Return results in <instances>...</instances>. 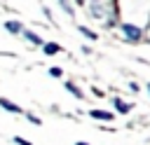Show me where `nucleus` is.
Instances as JSON below:
<instances>
[{
  "label": "nucleus",
  "instance_id": "nucleus-1",
  "mask_svg": "<svg viewBox=\"0 0 150 145\" xmlns=\"http://www.w3.org/2000/svg\"><path fill=\"white\" fill-rule=\"evenodd\" d=\"M120 28H122V33H124V40H127V42H138V40L143 37V30H141L138 26H134V23H122Z\"/></svg>",
  "mask_w": 150,
  "mask_h": 145
},
{
  "label": "nucleus",
  "instance_id": "nucleus-2",
  "mask_svg": "<svg viewBox=\"0 0 150 145\" xmlns=\"http://www.w3.org/2000/svg\"><path fill=\"white\" fill-rule=\"evenodd\" d=\"M89 14L96 16V19H103L105 16V2L103 0H91L89 2Z\"/></svg>",
  "mask_w": 150,
  "mask_h": 145
},
{
  "label": "nucleus",
  "instance_id": "nucleus-3",
  "mask_svg": "<svg viewBox=\"0 0 150 145\" xmlns=\"http://www.w3.org/2000/svg\"><path fill=\"white\" fill-rule=\"evenodd\" d=\"M89 117H94V119H98V122H112V119H115V115L108 112V110H91Z\"/></svg>",
  "mask_w": 150,
  "mask_h": 145
},
{
  "label": "nucleus",
  "instance_id": "nucleus-4",
  "mask_svg": "<svg viewBox=\"0 0 150 145\" xmlns=\"http://www.w3.org/2000/svg\"><path fill=\"white\" fill-rule=\"evenodd\" d=\"M0 108H5L7 112H14V115H19V112H21V108H19L16 103H12V101H7V98H0Z\"/></svg>",
  "mask_w": 150,
  "mask_h": 145
},
{
  "label": "nucleus",
  "instance_id": "nucleus-5",
  "mask_svg": "<svg viewBox=\"0 0 150 145\" xmlns=\"http://www.w3.org/2000/svg\"><path fill=\"white\" fill-rule=\"evenodd\" d=\"M23 37H26L30 44H40V47L45 44V42L40 40V35H38V33H33V30H23Z\"/></svg>",
  "mask_w": 150,
  "mask_h": 145
},
{
  "label": "nucleus",
  "instance_id": "nucleus-6",
  "mask_svg": "<svg viewBox=\"0 0 150 145\" xmlns=\"http://www.w3.org/2000/svg\"><path fill=\"white\" fill-rule=\"evenodd\" d=\"M112 103H115V108H117V112H122V115H127V112L131 110V105H129V103H124V101H122V98H117V96L112 98Z\"/></svg>",
  "mask_w": 150,
  "mask_h": 145
},
{
  "label": "nucleus",
  "instance_id": "nucleus-7",
  "mask_svg": "<svg viewBox=\"0 0 150 145\" xmlns=\"http://www.w3.org/2000/svg\"><path fill=\"white\" fill-rule=\"evenodd\" d=\"M5 30H9V33H23L21 21H5Z\"/></svg>",
  "mask_w": 150,
  "mask_h": 145
},
{
  "label": "nucleus",
  "instance_id": "nucleus-8",
  "mask_svg": "<svg viewBox=\"0 0 150 145\" xmlns=\"http://www.w3.org/2000/svg\"><path fill=\"white\" fill-rule=\"evenodd\" d=\"M42 49H45V54H47V56H49V54H59V51H61V47H59L56 42H45V44H42Z\"/></svg>",
  "mask_w": 150,
  "mask_h": 145
},
{
  "label": "nucleus",
  "instance_id": "nucleus-9",
  "mask_svg": "<svg viewBox=\"0 0 150 145\" xmlns=\"http://www.w3.org/2000/svg\"><path fill=\"white\" fill-rule=\"evenodd\" d=\"M66 89H68V91H70L75 98H82V91H80V87H75L73 82H66Z\"/></svg>",
  "mask_w": 150,
  "mask_h": 145
},
{
  "label": "nucleus",
  "instance_id": "nucleus-10",
  "mask_svg": "<svg viewBox=\"0 0 150 145\" xmlns=\"http://www.w3.org/2000/svg\"><path fill=\"white\" fill-rule=\"evenodd\" d=\"M80 33H82L84 37H89V40H96V33H94L91 28H87V26H80Z\"/></svg>",
  "mask_w": 150,
  "mask_h": 145
},
{
  "label": "nucleus",
  "instance_id": "nucleus-11",
  "mask_svg": "<svg viewBox=\"0 0 150 145\" xmlns=\"http://www.w3.org/2000/svg\"><path fill=\"white\" fill-rule=\"evenodd\" d=\"M61 9H63V12L68 14V16H73V14H75V12H73V7L68 5V0H61Z\"/></svg>",
  "mask_w": 150,
  "mask_h": 145
},
{
  "label": "nucleus",
  "instance_id": "nucleus-12",
  "mask_svg": "<svg viewBox=\"0 0 150 145\" xmlns=\"http://www.w3.org/2000/svg\"><path fill=\"white\" fill-rule=\"evenodd\" d=\"M49 75H52V77H61V75H63V70L54 65V68H49Z\"/></svg>",
  "mask_w": 150,
  "mask_h": 145
},
{
  "label": "nucleus",
  "instance_id": "nucleus-13",
  "mask_svg": "<svg viewBox=\"0 0 150 145\" xmlns=\"http://www.w3.org/2000/svg\"><path fill=\"white\" fill-rule=\"evenodd\" d=\"M28 117V122H33V124H40V117H35V115H26Z\"/></svg>",
  "mask_w": 150,
  "mask_h": 145
},
{
  "label": "nucleus",
  "instance_id": "nucleus-14",
  "mask_svg": "<svg viewBox=\"0 0 150 145\" xmlns=\"http://www.w3.org/2000/svg\"><path fill=\"white\" fill-rule=\"evenodd\" d=\"M14 143H19V145H33V143H28V140H23V138H14Z\"/></svg>",
  "mask_w": 150,
  "mask_h": 145
},
{
  "label": "nucleus",
  "instance_id": "nucleus-15",
  "mask_svg": "<svg viewBox=\"0 0 150 145\" xmlns=\"http://www.w3.org/2000/svg\"><path fill=\"white\" fill-rule=\"evenodd\" d=\"M75 145H89V143H82V140H80V143H75Z\"/></svg>",
  "mask_w": 150,
  "mask_h": 145
},
{
  "label": "nucleus",
  "instance_id": "nucleus-16",
  "mask_svg": "<svg viewBox=\"0 0 150 145\" xmlns=\"http://www.w3.org/2000/svg\"><path fill=\"white\" fill-rule=\"evenodd\" d=\"M148 91H150V82H148Z\"/></svg>",
  "mask_w": 150,
  "mask_h": 145
}]
</instances>
